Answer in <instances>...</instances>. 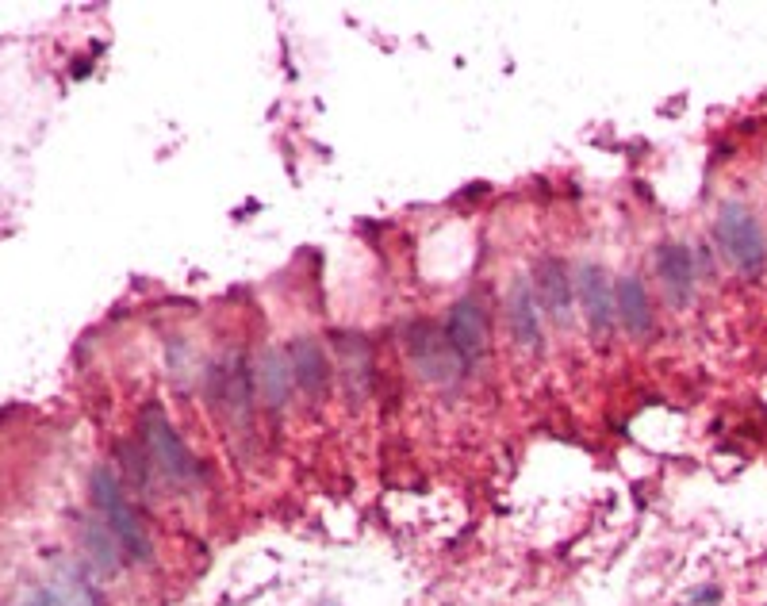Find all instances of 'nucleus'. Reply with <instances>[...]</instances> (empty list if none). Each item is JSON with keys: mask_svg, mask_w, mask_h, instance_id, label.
<instances>
[{"mask_svg": "<svg viewBox=\"0 0 767 606\" xmlns=\"http://www.w3.org/2000/svg\"><path fill=\"white\" fill-rule=\"evenodd\" d=\"M338 342V350H342V380H346V388L353 396H365V388H369L372 380V350L369 342L361 338V334H338L334 338Z\"/></svg>", "mask_w": 767, "mask_h": 606, "instance_id": "obj_13", "label": "nucleus"}, {"mask_svg": "<svg viewBox=\"0 0 767 606\" xmlns=\"http://www.w3.org/2000/svg\"><path fill=\"white\" fill-rule=\"evenodd\" d=\"M656 273L664 280V288H668V296L672 303L691 300V288H695V265H691V250L683 246V242H664L660 250H656Z\"/></svg>", "mask_w": 767, "mask_h": 606, "instance_id": "obj_9", "label": "nucleus"}, {"mask_svg": "<svg viewBox=\"0 0 767 606\" xmlns=\"http://www.w3.org/2000/svg\"><path fill=\"white\" fill-rule=\"evenodd\" d=\"M403 346H407L411 365L430 384H453L461 376V369H465V361L449 346L445 330H438L434 323H411V327L403 330Z\"/></svg>", "mask_w": 767, "mask_h": 606, "instance_id": "obj_4", "label": "nucleus"}, {"mask_svg": "<svg viewBox=\"0 0 767 606\" xmlns=\"http://www.w3.org/2000/svg\"><path fill=\"white\" fill-rule=\"evenodd\" d=\"M50 599H54V606H100L93 587L85 583L81 572H73V568H62V572H58V580L50 587Z\"/></svg>", "mask_w": 767, "mask_h": 606, "instance_id": "obj_16", "label": "nucleus"}, {"mask_svg": "<svg viewBox=\"0 0 767 606\" xmlns=\"http://www.w3.org/2000/svg\"><path fill=\"white\" fill-rule=\"evenodd\" d=\"M215 392L223 399V407H231L234 415H246V403L254 396V380L238 353H231L223 365H215Z\"/></svg>", "mask_w": 767, "mask_h": 606, "instance_id": "obj_12", "label": "nucleus"}, {"mask_svg": "<svg viewBox=\"0 0 767 606\" xmlns=\"http://www.w3.org/2000/svg\"><path fill=\"white\" fill-rule=\"evenodd\" d=\"M718 242H721V250H725V257H729L741 273H748V277H756L767 265V238L764 231H760V223H756V215L744 208L741 200L721 204Z\"/></svg>", "mask_w": 767, "mask_h": 606, "instance_id": "obj_3", "label": "nucleus"}, {"mask_svg": "<svg viewBox=\"0 0 767 606\" xmlns=\"http://www.w3.org/2000/svg\"><path fill=\"white\" fill-rule=\"evenodd\" d=\"M534 296L545 307H549V315L560 319V323H568L572 319V303H576V288H572V280L564 273V265L560 261H541L534 269Z\"/></svg>", "mask_w": 767, "mask_h": 606, "instance_id": "obj_8", "label": "nucleus"}, {"mask_svg": "<svg viewBox=\"0 0 767 606\" xmlns=\"http://www.w3.org/2000/svg\"><path fill=\"white\" fill-rule=\"evenodd\" d=\"M254 380H257V392H261V399H265L269 407H284L288 396H292V388H296V376H292V365H288V353H280V350L261 353V357H257Z\"/></svg>", "mask_w": 767, "mask_h": 606, "instance_id": "obj_10", "label": "nucleus"}, {"mask_svg": "<svg viewBox=\"0 0 767 606\" xmlns=\"http://www.w3.org/2000/svg\"><path fill=\"white\" fill-rule=\"evenodd\" d=\"M93 503L100 507V514H104V526L112 530L119 549L131 560H150V553H154L150 534H146V526H142V518L135 514V507L123 499V488H119V480L108 468H96L93 472Z\"/></svg>", "mask_w": 767, "mask_h": 606, "instance_id": "obj_2", "label": "nucleus"}, {"mask_svg": "<svg viewBox=\"0 0 767 606\" xmlns=\"http://www.w3.org/2000/svg\"><path fill=\"white\" fill-rule=\"evenodd\" d=\"M288 365H292L296 388H300L303 396L311 399L326 396V388H330V357H326L315 338H296L288 346Z\"/></svg>", "mask_w": 767, "mask_h": 606, "instance_id": "obj_7", "label": "nucleus"}, {"mask_svg": "<svg viewBox=\"0 0 767 606\" xmlns=\"http://www.w3.org/2000/svg\"><path fill=\"white\" fill-rule=\"evenodd\" d=\"M445 338H449V346L457 350V357L465 361L468 369L480 365L484 353H488V315H484V307L476 300L453 303V311L445 319Z\"/></svg>", "mask_w": 767, "mask_h": 606, "instance_id": "obj_5", "label": "nucleus"}, {"mask_svg": "<svg viewBox=\"0 0 767 606\" xmlns=\"http://www.w3.org/2000/svg\"><path fill=\"white\" fill-rule=\"evenodd\" d=\"M119 541L112 537V530L108 526H85V557H89V564H93V572L96 576H116L119 572Z\"/></svg>", "mask_w": 767, "mask_h": 606, "instance_id": "obj_15", "label": "nucleus"}, {"mask_svg": "<svg viewBox=\"0 0 767 606\" xmlns=\"http://www.w3.org/2000/svg\"><path fill=\"white\" fill-rule=\"evenodd\" d=\"M695 603L698 606H714L718 603V587H702V591L695 595Z\"/></svg>", "mask_w": 767, "mask_h": 606, "instance_id": "obj_18", "label": "nucleus"}, {"mask_svg": "<svg viewBox=\"0 0 767 606\" xmlns=\"http://www.w3.org/2000/svg\"><path fill=\"white\" fill-rule=\"evenodd\" d=\"M142 453L146 461L154 465V472L162 476L169 488H188L192 476H196V461L188 453V445L181 442V434L173 430V422L165 415L162 407H146L142 411Z\"/></svg>", "mask_w": 767, "mask_h": 606, "instance_id": "obj_1", "label": "nucleus"}, {"mask_svg": "<svg viewBox=\"0 0 767 606\" xmlns=\"http://www.w3.org/2000/svg\"><path fill=\"white\" fill-rule=\"evenodd\" d=\"M576 296L583 303V315H587V323L591 330H606L614 327V319H618V303H614V288H610V280H606L603 265H583L580 277H576Z\"/></svg>", "mask_w": 767, "mask_h": 606, "instance_id": "obj_6", "label": "nucleus"}, {"mask_svg": "<svg viewBox=\"0 0 767 606\" xmlns=\"http://www.w3.org/2000/svg\"><path fill=\"white\" fill-rule=\"evenodd\" d=\"M614 303H618V319L629 334H649L652 330V303L645 284L637 277H622L614 284Z\"/></svg>", "mask_w": 767, "mask_h": 606, "instance_id": "obj_11", "label": "nucleus"}, {"mask_svg": "<svg viewBox=\"0 0 767 606\" xmlns=\"http://www.w3.org/2000/svg\"><path fill=\"white\" fill-rule=\"evenodd\" d=\"M511 330L522 346H541V323H537V296L526 280H518L511 292Z\"/></svg>", "mask_w": 767, "mask_h": 606, "instance_id": "obj_14", "label": "nucleus"}, {"mask_svg": "<svg viewBox=\"0 0 767 606\" xmlns=\"http://www.w3.org/2000/svg\"><path fill=\"white\" fill-rule=\"evenodd\" d=\"M16 606H54V599H50V591H27Z\"/></svg>", "mask_w": 767, "mask_h": 606, "instance_id": "obj_17", "label": "nucleus"}]
</instances>
